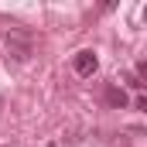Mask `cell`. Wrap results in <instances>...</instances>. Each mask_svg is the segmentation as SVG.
<instances>
[{
	"label": "cell",
	"mask_w": 147,
	"mask_h": 147,
	"mask_svg": "<svg viewBox=\"0 0 147 147\" xmlns=\"http://www.w3.org/2000/svg\"><path fill=\"white\" fill-rule=\"evenodd\" d=\"M72 65H75V72L82 75V79H89V75L99 69V62H96V55L86 48V51H75V58H72Z\"/></svg>",
	"instance_id": "obj_2"
},
{
	"label": "cell",
	"mask_w": 147,
	"mask_h": 147,
	"mask_svg": "<svg viewBox=\"0 0 147 147\" xmlns=\"http://www.w3.org/2000/svg\"><path fill=\"white\" fill-rule=\"evenodd\" d=\"M0 106H3V99H0Z\"/></svg>",
	"instance_id": "obj_5"
},
{
	"label": "cell",
	"mask_w": 147,
	"mask_h": 147,
	"mask_svg": "<svg viewBox=\"0 0 147 147\" xmlns=\"http://www.w3.org/2000/svg\"><path fill=\"white\" fill-rule=\"evenodd\" d=\"M3 45H7V58H14L17 65H21V62H28V58H31V51H34V38H31L28 28H7Z\"/></svg>",
	"instance_id": "obj_1"
},
{
	"label": "cell",
	"mask_w": 147,
	"mask_h": 147,
	"mask_svg": "<svg viewBox=\"0 0 147 147\" xmlns=\"http://www.w3.org/2000/svg\"><path fill=\"white\" fill-rule=\"evenodd\" d=\"M106 103H110L113 110H127V92H123L120 86H110V89H106Z\"/></svg>",
	"instance_id": "obj_3"
},
{
	"label": "cell",
	"mask_w": 147,
	"mask_h": 147,
	"mask_svg": "<svg viewBox=\"0 0 147 147\" xmlns=\"http://www.w3.org/2000/svg\"><path fill=\"white\" fill-rule=\"evenodd\" d=\"M123 79H127V86H130V89H144V82H140V79H137L134 72H127Z\"/></svg>",
	"instance_id": "obj_4"
}]
</instances>
